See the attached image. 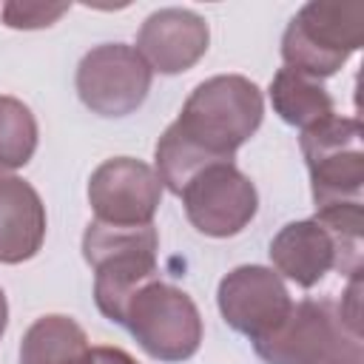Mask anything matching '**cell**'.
<instances>
[{"label": "cell", "instance_id": "3", "mask_svg": "<svg viewBox=\"0 0 364 364\" xmlns=\"http://www.w3.org/2000/svg\"><path fill=\"white\" fill-rule=\"evenodd\" d=\"M159 233L154 225L119 228L105 222H88L82 233V259L94 270V301L97 310L122 324L128 299L148 282L159 279L156 267Z\"/></svg>", "mask_w": 364, "mask_h": 364}, {"label": "cell", "instance_id": "1", "mask_svg": "<svg viewBox=\"0 0 364 364\" xmlns=\"http://www.w3.org/2000/svg\"><path fill=\"white\" fill-rule=\"evenodd\" d=\"M262 117L264 97L253 80L242 74L202 80L154 148L162 188L179 196L202 168L233 162V154L259 131Z\"/></svg>", "mask_w": 364, "mask_h": 364}, {"label": "cell", "instance_id": "8", "mask_svg": "<svg viewBox=\"0 0 364 364\" xmlns=\"http://www.w3.org/2000/svg\"><path fill=\"white\" fill-rule=\"evenodd\" d=\"M154 71L128 43H102L82 54L77 65V97L97 117L134 114L148 91Z\"/></svg>", "mask_w": 364, "mask_h": 364}, {"label": "cell", "instance_id": "4", "mask_svg": "<svg viewBox=\"0 0 364 364\" xmlns=\"http://www.w3.org/2000/svg\"><path fill=\"white\" fill-rule=\"evenodd\" d=\"M253 350L264 364H364L361 327L330 296L293 304L270 336L253 341Z\"/></svg>", "mask_w": 364, "mask_h": 364}, {"label": "cell", "instance_id": "7", "mask_svg": "<svg viewBox=\"0 0 364 364\" xmlns=\"http://www.w3.org/2000/svg\"><path fill=\"white\" fill-rule=\"evenodd\" d=\"M299 148L307 162L313 205L330 208L344 202H361L364 191V145L361 122L355 117L330 114L304 128Z\"/></svg>", "mask_w": 364, "mask_h": 364}, {"label": "cell", "instance_id": "6", "mask_svg": "<svg viewBox=\"0 0 364 364\" xmlns=\"http://www.w3.org/2000/svg\"><path fill=\"white\" fill-rule=\"evenodd\" d=\"M122 327L156 361L179 364L196 355L202 344V316L193 299L168 282L142 284L122 310Z\"/></svg>", "mask_w": 364, "mask_h": 364}, {"label": "cell", "instance_id": "15", "mask_svg": "<svg viewBox=\"0 0 364 364\" xmlns=\"http://www.w3.org/2000/svg\"><path fill=\"white\" fill-rule=\"evenodd\" d=\"M88 350L85 330L60 313L40 316L20 341V364H71Z\"/></svg>", "mask_w": 364, "mask_h": 364}, {"label": "cell", "instance_id": "13", "mask_svg": "<svg viewBox=\"0 0 364 364\" xmlns=\"http://www.w3.org/2000/svg\"><path fill=\"white\" fill-rule=\"evenodd\" d=\"M46 205L31 182L0 173V264H20L46 242Z\"/></svg>", "mask_w": 364, "mask_h": 364}, {"label": "cell", "instance_id": "14", "mask_svg": "<svg viewBox=\"0 0 364 364\" xmlns=\"http://www.w3.org/2000/svg\"><path fill=\"white\" fill-rule=\"evenodd\" d=\"M270 102H273V111L282 117V122L296 125L301 131L316 125L318 119L336 114V102H333L330 91L318 80L299 74L293 68H279L273 74Z\"/></svg>", "mask_w": 364, "mask_h": 364}, {"label": "cell", "instance_id": "9", "mask_svg": "<svg viewBox=\"0 0 364 364\" xmlns=\"http://www.w3.org/2000/svg\"><path fill=\"white\" fill-rule=\"evenodd\" d=\"M188 222L213 239H228L242 233L256 210L259 193L250 176H245L233 162H216L202 168L179 193Z\"/></svg>", "mask_w": 364, "mask_h": 364}, {"label": "cell", "instance_id": "18", "mask_svg": "<svg viewBox=\"0 0 364 364\" xmlns=\"http://www.w3.org/2000/svg\"><path fill=\"white\" fill-rule=\"evenodd\" d=\"M71 364H139V361L128 355L122 347H88Z\"/></svg>", "mask_w": 364, "mask_h": 364}, {"label": "cell", "instance_id": "19", "mask_svg": "<svg viewBox=\"0 0 364 364\" xmlns=\"http://www.w3.org/2000/svg\"><path fill=\"white\" fill-rule=\"evenodd\" d=\"M6 324H9V301H6V293L0 287V338L6 333Z\"/></svg>", "mask_w": 364, "mask_h": 364}, {"label": "cell", "instance_id": "2", "mask_svg": "<svg viewBox=\"0 0 364 364\" xmlns=\"http://www.w3.org/2000/svg\"><path fill=\"white\" fill-rule=\"evenodd\" d=\"M364 205L344 202L318 208L313 219L287 222L270 239L273 270L299 287H316L330 270L344 276L361 273Z\"/></svg>", "mask_w": 364, "mask_h": 364}, {"label": "cell", "instance_id": "16", "mask_svg": "<svg viewBox=\"0 0 364 364\" xmlns=\"http://www.w3.org/2000/svg\"><path fill=\"white\" fill-rule=\"evenodd\" d=\"M37 151V119L31 108L9 94H0V173L31 162Z\"/></svg>", "mask_w": 364, "mask_h": 364}, {"label": "cell", "instance_id": "5", "mask_svg": "<svg viewBox=\"0 0 364 364\" xmlns=\"http://www.w3.org/2000/svg\"><path fill=\"white\" fill-rule=\"evenodd\" d=\"M364 43L361 0H310L282 34L284 68L313 80L333 77Z\"/></svg>", "mask_w": 364, "mask_h": 364}, {"label": "cell", "instance_id": "11", "mask_svg": "<svg viewBox=\"0 0 364 364\" xmlns=\"http://www.w3.org/2000/svg\"><path fill=\"white\" fill-rule=\"evenodd\" d=\"M216 304L225 324L250 341L270 336L293 307L284 279L264 264H239L222 276Z\"/></svg>", "mask_w": 364, "mask_h": 364}, {"label": "cell", "instance_id": "10", "mask_svg": "<svg viewBox=\"0 0 364 364\" xmlns=\"http://www.w3.org/2000/svg\"><path fill=\"white\" fill-rule=\"evenodd\" d=\"M162 202V182L156 171L134 156H114L94 168L88 179V205L97 222L136 228L154 225Z\"/></svg>", "mask_w": 364, "mask_h": 364}, {"label": "cell", "instance_id": "12", "mask_svg": "<svg viewBox=\"0 0 364 364\" xmlns=\"http://www.w3.org/2000/svg\"><path fill=\"white\" fill-rule=\"evenodd\" d=\"M210 43V28L191 9H159L145 17L136 31V51L159 74H182L193 68Z\"/></svg>", "mask_w": 364, "mask_h": 364}, {"label": "cell", "instance_id": "17", "mask_svg": "<svg viewBox=\"0 0 364 364\" xmlns=\"http://www.w3.org/2000/svg\"><path fill=\"white\" fill-rule=\"evenodd\" d=\"M68 11V3H40V0H11V3H3L0 14H3V23L9 28H46V26H54L63 14Z\"/></svg>", "mask_w": 364, "mask_h": 364}]
</instances>
